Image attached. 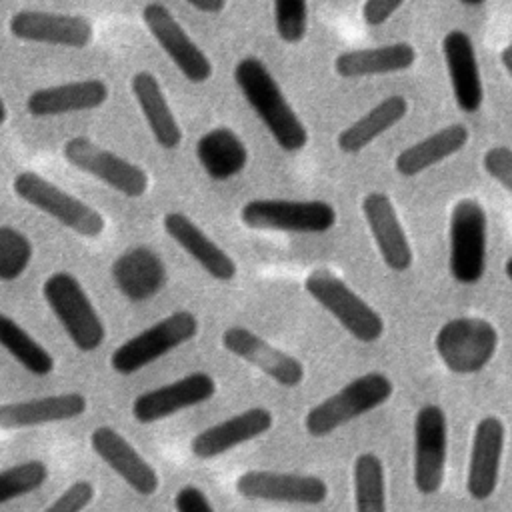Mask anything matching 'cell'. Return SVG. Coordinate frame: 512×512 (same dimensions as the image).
I'll list each match as a JSON object with an SVG mask.
<instances>
[{
	"mask_svg": "<svg viewBox=\"0 0 512 512\" xmlns=\"http://www.w3.org/2000/svg\"><path fill=\"white\" fill-rule=\"evenodd\" d=\"M234 82L280 150L294 154L308 144V128L258 56H244L236 62Z\"/></svg>",
	"mask_w": 512,
	"mask_h": 512,
	"instance_id": "cell-1",
	"label": "cell"
},
{
	"mask_svg": "<svg viewBox=\"0 0 512 512\" xmlns=\"http://www.w3.org/2000/svg\"><path fill=\"white\" fill-rule=\"evenodd\" d=\"M42 296L80 352H94L106 340V326L82 282L70 272H54L42 284Z\"/></svg>",
	"mask_w": 512,
	"mask_h": 512,
	"instance_id": "cell-2",
	"label": "cell"
},
{
	"mask_svg": "<svg viewBox=\"0 0 512 512\" xmlns=\"http://www.w3.org/2000/svg\"><path fill=\"white\" fill-rule=\"evenodd\" d=\"M392 392L394 384L384 372H366L312 406L304 416V430L312 438H324L388 402Z\"/></svg>",
	"mask_w": 512,
	"mask_h": 512,
	"instance_id": "cell-3",
	"label": "cell"
},
{
	"mask_svg": "<svg viewBox=\"0 0 512 512\" xmlns=\"http://www.w3.org/2000/svg\"><path fill=\"white\" fill-rule=\"evenodd\" d=\"M198 332L200 322L194 312L174 310L118 344L110 354V368L120 376H132L172 350L188 344Z\"/></svg>",
	"mask_w": 512,
	"mask_h": 512,
	"instance_id": "cell-4",
	"label": "cell"
},
{
	"mask_svg": "<svg viewBox=\"0 0 512 512\" xmlns=\"http://www.w3.org/2000/svg\"><path fill=\"white\" fill-rule=\"evenodd\" d=\"M12 192L82 238H98L106 228L102 212L34 170L18 172L12 180Z\"/></svg>",
	"mask_w": 512,
	"mask_h": 512,
	"instance_id": "cell-5",
	"label": "cell"
},
{
	"mask_svg": "<svg viewBox=\"0 0 512 512\" xmlns=\"http://www.w3.org/2000/svg\"><path fill=\"white\" fill-rule=\"evenodd\" d=\"M304 290L358 342L372 344L382 338V316L336 274L314 270L304 278Z\"/></svg>",
	"mask_w": 512,
	"mask_h": 512,
	"instance_id": "cell-6",
	"label": "cell"
},
{
	"mask_svg": "<svg viewBox=\"0 0 512 512\" xmlns=\"http://www.w3.org/2000/svg\"><path fill=\"white\" fill-rule=\"evenodd\" d=\"M240 222L252 230L324 234L336 224V208L324 200L254 198L242 204Z\"/></svg>",
	"mask_w": 512,
	"mask_h": 512,
	"instance_id": "cell-7",
	"label": "cell"
},
{
	"mask_svg": "<svg viewBox=\"0 0 512 512\" xmlns=\"http://www.w3.org/2000/svg\"><path fill=\"white\" fill-rule=\"evenodd\" d=\"M450 256L448 268L458 284H478L486 272L488 218L484 206L474 198L454 204L448 224Z\"/></svg>",
	"mask_w": 512,
	"mask_h": 512,
	"instance_id": "cell-8",
	"label": "cell"
},
{
	"mask_svg": "<svg viewBox=\"0 0 512 512\" xmlns=\"http://www.w3.org/2000/svg\"><path fill=\"white\" fill-rule=\"evenodd\" d=\"M434 348L450 372L470 376L486 368L494 358L498 332L486 318L458 316L440 326Z\"/></svg>",
	"mask_w": 512,
	"mask_h": 512,
	"instance_id": "cell-9",
	"label": "cell"
},
{
	"mask_svg": "<svg viewBox=\"0 0 512 512\" xmlns=\"http://www.w3.org/2000/svg\"><path fill=\"white\" fill-rule=\"evenodd\" d=\"M62 156L76 170L96 178L126 198H142L150 190V176L140 164L86 136L68 138L62 144Z\"/></svg>",
	"mask_w": 512,
	"mask_h": 512,
	"instance_id": "cell-10",
	"label": "cell"
},
{
	"mask_svg": "<svg viewBox=\"0 0 512 512\" xmlns=\"http://www.w3.org/2000/svg\"><path fill=\"white\" fill-rule=\"evenodd\" d=\"M142 22L176 70L192 84H204L214 76V64L200 44L186 32L178 18L160 2L142 8Z\"/></svg>",
	"mask_w": 512,
	"mask_h": 512,
	"instance_id": "cell-11",
	"label": "cell"
},
{
	"mask_svg": "<svg viewBox=\"0 0 512 512\" xmlns=\"http://www.w3.org/2000/svg\"><path fill=\"white\" fill-rule=\"evenodd\" d=\"M448 454L446 414L436 404H424L414 418L412 478L420 494H436L444 484Z\"/></svg>",
	"mask_w": 512,
	"mask_h": 512,
	"instance_id": "cell-12",
	"label": "cell"
},
{
	"mask_svg": "<svg viewBox=\"0 0 512 512\" xmlns=\"http://www.w3.org/2000/svg\"><path fill=\"white\" fill-rule=\"evenodd\" d=\"M236 492L246 500L318 506L328 498V484L316 474L246 470L234 482Z\"/></svg>",
	"mask_w": 512,
	"mask_h": 512,
	"instance_id": "cell-13",
	"label": "cell"
},
{
	"mask_svg": "<svg viewBox=\"0 0 512 512\" xmlns=\"http://www.w3.org/2000/svg\"><path fill=\"white\" fill-rule=\"evenodd\" d=\"M220 344L226 352L254 366L284 388H296L306 378L304 364L296 356L270 344L266 338L246 326H228L220 334Z\"/></svg>",
	"mask_w": 512,
	"mask_h": 512,
	"instance_id": "cell-14",
	"label": "cell"
},
{
	"mask_svg": "<svg viewBox=\"0 0 512 512\" xmlns=\"http://www.w3.org/2000/svg\"><path fill=\"white\" fill-rule=\"evenodd\" d=\"M214 396L216 380L208 372H190L138 394L132 402V418L138 424H154L182 410L200 406Z\"/></svg>",
	"mask_w": 512,
	"mask_h": 512,
	"instance_id": "cell-15",
	"label": "cell"
},
{
	"mask_svg": "<svg viewBox=\"0 0 512 512\" xmlns=\"http://www.w3.org/2000/svg\"><path fill=\"white\" fill-rule=\"evenodd\" d=\"M8 32L22 42L60 48H86L94 38L92 22L80 14L18 10L8 20Z\"/></svg>",
	"mask_w": 512,
	"mask_h": 512,
	"instance_id": "cell-16",
	"label": "cell"
},
{
	"mask_svg": "<svg viewBox=\"0 0 512 512\" xmlns=\"http://www.w3.org/2000/svg\"><path fill=\"white\" fill-rule=\"evenodd\" d=\"M92 452L138 496H152L160 488L156 468L112 426L100 424L90 432Z\"/></svg>",
	"mask_w": 512,
	"mask_h": 512,
	"instance_id": "cell-17",
	"label": "cell"
},
{
	"mask_svg": "<svg viewBox=\"0 0 512 512\" xmlns=\"http://www.w3.org/2000/svg\"><path fill=\"white\" fill-rule=\"evenodd\" d=\"M272 426V410L264 406H252L194 434L190 440V452L200 460H214L246 442L264 436L272 430Z\"/></svg>",
	"mask_w": 512,
	"mask_h": 512,
	"instance_id": "cell-18",
	"label": "cell"
},
{
	"mask_svg": "<svg viewBox=\"0 0 512 512\" xmlns=\"http://www.w3.org/2000/svg\"><path fill=\"white\" fill-rule=\"evenodd\" d=\"M118 292L130 302H146L160 294L168 282V268L162 256L146 246H130L110 266Z\"/></svg>",
	"mask_w": 512,
	"mask_h": 512,
	"instance_id": "cell-19",
	"label": "cell"
},
{
	"mask_svg": "<svg viewBox=\"0 0 512 512\" xmlns=\"http://www.w3.org/2000/svg\"><path fill=\"white\" fill-rule=\"evenodd\" d=\"M164 232L214 280L232 282L238 274L236 260L214 242L190 216L172 210L162 216Z\"/></svg>",
	"mask_w": 512,
	"mask_h": 512,
	"instance_id": "cell-20",
	"label": "cell"
},
{
	"mask_svg": "<svg viewBox=\"0 0 512 512\" xmlns=\"http://www.w3.org/2000/svg\"><path fill=\"white\" fill-rule=\"evenodd\" d=\"M504 440L506 426L496 416L482 418L474 428L466 474V490L470 498L476 502H484L492 498V494L496 492Z\"/></svg>",
	"mask_w": 512,
	"mask_h": 512,
	"instance_id": "cell-21",
	"label": "cell"
},
{
	"mask_svg": "<svg viewBox=\"0 0 512 512\" xmlns=\"http://www.w3.org/2000/svg\"><path fill=\"white\" fill-rule=\"evenodd\" d=\"M88 412V398L82 392H58L28 400L0 404V428L24 430L68 422Z\"/></svg>",
	"mask_w": 512,
	"mask_h": 512,
	"instance_id": "cell-22",
	"label": "cell"
},
{
	"mask_svg": "<svg viewBox=\"0 0 512 512\" xmlns=\"http://www.w3.org/2000/svg\"><path fill=\"white\" fill-rule=\"evenodd\" d=\"M108 84L100 78H82L36 88L26 98V112L34 118H54L90 112L108 100Z\"/></svg>",
	"mask_w": 512,
	"mask_h": 512,
	"instance_id": "cell-23",
	"label": "cell"
},
{
	"mask_svg": "<svg viewBox=\"0 0 512 512\" xmlns=\"http://www.w3.org/2000/svg\"><path fill=\"white\" fill-rule=\"evenodd\" d=\"M362 214L384 264L394 272L408 270L414 254L390 196L384 192L366 194L362 198Z\"/></svg>",
	"mask_w": 512,
	"mask_h": 512,
	"instance_id": "cell-24",
	"label": "cell"
},
{
	"mask_svg": "<svg viewBox=\"0 0 512 512\" xmlns=\"http://www.w3.org/2000/svg\"><path fill=\"white\" fill-rule=\"evenodd\" d=\"M442 56L456 106L466 114L478 112L484 100V88L472 38L464 30H450L442 38Z\"/></svg>",
	"mask_w": 512,
	"mask_h": 512,
	"instance_id": "cell-25",
	"label": "cell"
},
{
	"mask_svg": "<svg viewBox=\"0 0 512 512\" xmlns=\"http://www.w3.org/2000/svg\"><path fill=\"white\" fill-rule=\"evenodd\" d=\"M130 90L156 144L164 150H176L184 134L160 80L150 70H138L130 78Z\"/></svg>",
	"mask_w": 512,
	"mask_h": 512,
	"instance_id": "cell-26",
	"label": "cell"
},
{
	"mask_svg": "<svg viewBox=\"0 0 512 512\" xmlns=\"http://www.w3.org/2000/svg\"><path fill=\"white\" fill-rule=\"evenodd\" d=\"M196 158L208 178L226 182L244 172L250 152L238 132L228 126H216L198 138Z\"/></svg>",
	"mask_w": 512,
	"mask_h": 512,
	"instance_id": "cell-27",
	"label": "cell"
},
{
	"mask_svg": "<svg viewBox=\"0 0 512 512\" xmlns=\"http://www.w3.org/2000/svg\"><path fill=\"white\" fill-rule=\"evenodd\" d=\"M414 62L416 48L410 42H394L340 52L334 58V72L340 78H368L408 70Z\"/></svg>",
	"mask_w": 512,
	"mask_h": 512,
	"instance_id": "cell-28",
	"label": "cell"
},
{
	"mask_svg": "<svg viewBox=\"0 0 512 512\" xmlns=\"http://www.w3.org/2000/svg\"><path fill=\"white\" fill-rule=\"evenodd\" d=\"M468 138H470V132L464 124L456 122V124L444 126L432 132L430 136L418 140L416 144L404 148L394 160V170L404 178L418 176L428 168L458 154L466 146Z\"/></svg>",
	"mask_w": 512,
	"mask_h": 512,
	"instance_id": "cell-29",
	"label": "cell"
},
{
	"mask_svg": "<svg viewBox=\"0 0 512 512\" xmlns=\"http://www.w3.org/2000/svg\"><path fill=\"white\" fill-rule=\"evenodd\" d=\"M408 108H410V104L404 96H400V94L386 96L374 108H370L366 114H362L356 122L346 126L338 134L336 146L344 154L362 152L378 136H382L392 126H396L408 114Z\"/></svg>",
	"mask_w": 512,
	"mask_h": 512,
	"instance_id": "cell-30",
	"label": "cell"
},
{
	"mask_svg": "<svg viewBox=\"0 0 512 512\" xmlns=\"http://www.w3.org/2000/svg\"><path fill=\"white\" fill-rule=\"evenodd\" d=\"M0 348H4L16 364H20L32 376H50L56 368V360L48 348H44L20 322L0 312Z\"/></svg>",
	"mask_w": 512,
	"mask_h": 512,
	"instance_id": "cell-31",
	"label": "cell"
},
{
	"mask_svg": "<svg viewBox=\"0 0 512 512\" xmlns=\"http://www.w3.org/2000/svg\"><path fill=\"white\" fill-rule=\"evenodd\" d=\"M352 482L356 512H386V476L378 454L362 452L356 456Z\"/></svg>",
	"mask_w": 512,
	"mask_h": 512,
	"instance_id": "cell-32",
	"label": "cell"
},
{
	"mask_svg": "<svg viewBox=\"0 0 512 512\" xmlns=\"http://www.w3.org/2000/svg\"><path fill=\"white\" fill-rule=\"evenodd\" d=\"M50 470L46 462L30 458L0 470V506L10 504L26 494L36 492L48 480Z\"/></svg>",
	"mask_w": 512,
	"mask_h": 512,
	"instance_id": "cell-33",
	"label": "cell"
},
{
	"mask_svg": "<svg viewBox=\"0 0 512 512\" xmlns=\"http://www.w3.org/2000/svg\"><path fill=\"white\" fill-rule=\"evenodd\" d=\"M34 258L32 240L14 226H0V282L18 280Z\"/></svg>",
	"mask_w": 512,
	"mask_h": 512,
	"instance_id": "cell-34",
	"label": "cell"
},
{
	"mask_svg": "<svg viewBox=\"0 0 512 512\" xmlns=\"http://www.w3.org/2000/svg\"><path fill=\"white\" fill-rule=\"evenodd\" d=\"M272 18L284 44H300L308 32V0H272Z\"/></svg>",
	"mask_w": 512,
	"mask_h": 512,
	"instance_id": "cell-35",
	"label": "cell"
},
{
	"mask_svg": "<svg viewBox=\"0 0 512 512\" xmlns=\"http://www.w3.org/2000/svg\"><path fill=\"white\" fill-rule=\"evenodd\" d=\"M94 498H96L94 484L88 480H76L42 512H84Z\"/></svg>",
	"mask_w": 512,
	"mask_h": 512,
	"instance_id": "cell-36",
	"label": "cell"
},
{
	"mask_svg": "<svg viewBox=\"0 0 512 512\" xmlns=\"http://www.w3.org/2000/svg\"><path fill=\"white\" fill-rule=\"evenodd\" d=\"M484 170L512 194V148L492 146L482 158Z\"/></svg>",
	"mask_w": 512,
	"mask_h": 512,
	"instance_id": "cell-37",
	"label": "cell"
},
{
	"mask_svg": "<svg viewBox=\"0 0 512 512\" xmlns=\"http://www.w3.org/2000/svg\"><path fill=\"white\" fill-rule=\"evenodd\" d=\"M176 512H214V506L206 492L196 484H184L174 494Z\"/></svg>",
	"mask_w": 512,
	"mask_h": 512,
	"instance_id": "cell-38",
	"label": "cell"
},
{
	"mask_svg": "<svg viewBox=\"0 0 512 512\" xmlns=\"http://www.w3.org/2000/svg\"><path fill=\"white\" fill-rule=\"evenodd\" d=\"M406 0H364L362 18L368 26L384 24Z\"/></svg>",
	"mask_w": 512,
	"mask_h": 512,
	"instance_id": "cell-39",
	"label": "cell"
},
{
	"mask_svg": "<svg viewBox=\"0 0 512 512\" xmlns=\"http://www.w3.org/2000/svg\"><path fill=\"white\" fill-rule=\"evenodd\" d=\"M184 2L190 4L194 10H198L202 14H210V16L224 12L228 6V0H184Z\"/></svg>",
	"mask_w": 512,
	"mask_h": 512,
	"instance_id": "cell-40",
	"label": "cell"
},
{
	"mask_svg": "<svg viewBox=\"0 0 512 512\" xmlns=\"http://www.w3.org/2000/svg\"><path fill=\"white\" fill-rule=\"evenodd\" d=\"M500 60H502V64H504V68H506V72L510 74V78H512V44H508L506 48H502V52H500Z\"/></svg>",
	"mask_w": 512,
	"mask_h": 512,
	"instance_id": "cell-41",
	"label": "cell"
},
{
	"mask_svg": "<svg viewBox=\"0 0 512 512\" xmlns=\"http://www.w3.org/2000/svg\"><path fill=\"white\" fill-rule=\"evenodd\" d=\"M6 120H8V108H6V102H4V98L0 94V126H4Z\"/></svg>",
	"mask_w": 512,
	"mask_h": 512,
	"instance_id": "cell-42",
	"label": "cell"
},
{
	"mask_svg": "<svg viewBox=\"0 0 512 512\" xmlns=\"http://www.w3.org/2000/svg\"><path fill=\"white\" fill-rule=\"evenodd\" d=\"M504 272H506V276H508V280L512 282V256L506 260V264H504Z\"/></svg>",
	"mask_w": 512,
	"mask_h": 512,
	"instance_id": "cell-43",
	"label": "cell"
},
{
	"mask_svg": "<svg viewBox=\"0 0 512 512\" xmlns=\"http://www.w3.org/2000/svg\"><path fill=\"white\" fill-rule=\"evenodd\" d=\"M460 4H464V6H480V4H484L486 0H458Z\"/></svg>",
	"mask_w": 512,
	"mask_h": 512,
	"instance_id": "cell-44",
	"label": "cell"
}]
</instances>
